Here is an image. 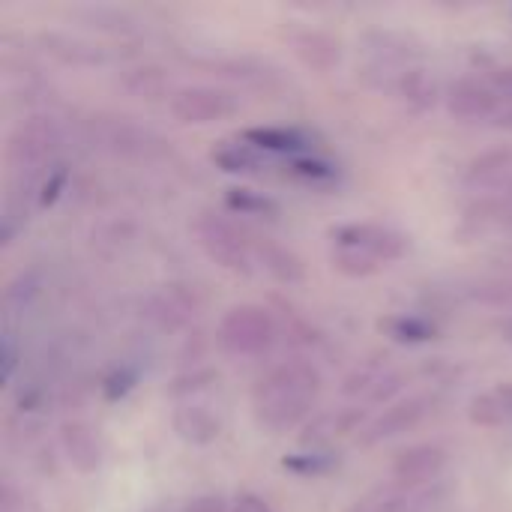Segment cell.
Returning a JSON list of instances; mask_svg holds the SVG:
<instances>
[{"instance_id":"obj_3","label":"cell","mask_w":512,"mask_h":512,"mask_svg":"<svg viewBox=\"0 0 512 512\" xmlns=\"http://www.w3.org/2000/svg\"><path fill=\"white\" fill-rule=\"evenodd\" d=\"M195 240L204 249V255L237 276L255 273V252H252V234L240 228L228 213L219 210H201L192 222Z\"/></svg>"},{"instance_id":"obj_32","label":"cell","mask_w":512,"mask_h":512,"mask_svg":"<svg viewBox=\"0 0 512 512\" xmlns=\"http://www.w3.org/2000/svg\"><path fill=\"white\" fill-rule=\"evenodd\" d=\"M330 264H333L336 273H342L348 279H369V276H375L381 270V264L372 261L369 255H360L354 249H339V246H333Z\"/></svg>"},{"instance_id":"obj_4","label":"cell","mask_w":512,"mask_h":512,"mask_svg":"<svg viewBox=\"0 0 512 512\" xmlns=\"http://www.w3.org/2000/svg\"><path fill=\"white\" fill-rule=\"evenodd\" d=\"M63 144V126L57 117L51 114H33L27 120H21L9 138H6V165L15 171V174H24V177H39L57 165L54 162V153L60 150Z\"/></svg>"},{"instance_id":"obj_36","label":"cell","mask_w":512,"mask_h":512,"mask_svg":"<svg viewBox=\"0 0 512 512\" xmlns=\"http://www.w3.org/2000/svg\"><path fill=\"white\" fill-rule=\"evenodd\" d=\"M66 183H69L66 165H51V168L42 174V180H39V192H36L39 207H51V204L60 198V192L66 189Z\"/></svg>"},{"instance_id":"obj_6","label":"cell","mask_w":512,"mask_h":512,"mask_svg":"<svg viewBox=\"0 0 512 512\" xmlns=\"http://www.w3.org/2000/svg\"><path fill=\"white\" fill-rule=\"evenodd\" d=\"M168 108L174 120L186 126H210V123L231 120L240 111V96L216 84H186L174 90Z\"/></svg>"},{"instance_id":"obj_41","label":"cell","mask_w":512,"mask_h":512,"mask_svg":"<svg viewBox=\"0 0 512 512\" xmlns=\"http://www.w3.org/2000/svg\"><path fill=\"white\" fill-rule=\"evenodd\" d=\"M183 512H231V507L222 495H198L183 507Z\"/></svg>"},{"instance_id":"obj_42","label":"cell","mask_w":512,"mask_h":512,"mask_svg":"<svg viewBox=\"0 0 512 512\" xmlns=\"http://www.w3.org/2000/svg\"><path fill=\"white\" fill-rule=\"evenodd\" d=\"M15 369H18V348L12 336H3V384H12Z\"/></svg>"},{"instance_id":"obj_18","label":"cell","mask_w":512,"mask_h":512,"mask_svg":"<svg viewBox=\"0 0 512 512\" xmlns=\"http://www.w3.org/2000/svg\"><path fill=\"white\" fill-rule=\"evenodd\" d=\"M291 51L312 72H333L345 57L342 39L327 33V30H297V33H291Z\"/></svg>"},{"instance_id":"obj_7","label":"cell","mask_w":512,"mask_h":512,"mask_svg":"<svg viewBox=\"0 0 512 512\" xmlns=\"http://www.w3.org/2000/svg\"><path fill=\"white\" fill-rule=\"evenodd\" d=\"M330 237H333V246L369 255L381 267L402 261L408 255V237L399 234L396 228H387L378 222H348V225L333 228Z\"/></svg>"},{"instance_id":"obj_19","label":"cell","mask_w":512,"mask_h":512,"mask_svg":"<svg viewBox=\"0 0 512 512\" xmlns=\"http://www.w3.org/2000/svg\"><path fill=\"white\" fill-rule=\"evenodd\" d=\"M69 18H75L81 27L96 30V33H108V36H138L144 30L141 18L132 15L129 9L120 6H108V3H84V6H72Z\"/></svg>"},{"instance_id":"obj_2","label":"cell","mask_w":512,"mask_h":512,"mask_svg":"<svg viewBox=\"0 0 512 512\" xmlns=\"http://www.w3.org/2000/svg\"><path fill=\"white\" fill-rule=\"evenodd\" d=\"M84 138L99 153L126 162H162L171 156V141L156 129L114 111H96L84 120Z\"/></svg>"},{"instance_id":"obj_17","label":"cell","mask_w":512,"mask_h":512,"mask_svg":"<svg viewBox=\"0 0 512 512\" xmlns=\"http://www.w3.org/2000/svg\"><path fill=\"white\" fill-rule=\"evenodd\" d=\"M60 450L78 474H96L102 468L99 435L84 420H66L60 426Z\"/></svg>"},{"instance_id":"obj_21","label":"cell","mask_w":512,"mask_h":512,"mask_svg":"<svg viewBox=\"0 0 512 512\" xmlns=\"http://www.w3.org/2000/svg\"><path fill=\"white\" fill-rule=\"evenodd\" d=\"M363 51L372 57V66L381 69H408L417 57L414 39L396 30H369L363 33Z\"/></svg>"},{"instance_id":"obj_30","label":"cell","mask_w":512,"mask_h":512,"mask_svg":"<svg viewBox=\"0 0 512 512\" xmlns=\"http://www.w3.org/2000/svg\"><path fill=\"white\" fill-rule=\"evenodd\" d=\"M225 204H228V210H234L240 216H276L279 213V204L273 198L252 192V189H228Z\"/></svg>"},{"instance_id":"obj_39","label":"cell","mask_w":512,"mask_h":512,"mask_svg":"<svg viewBox=\"0 0 512 512\" xmlns=\"http://www.w3.org/2000/svg\"><path fill=\"white\" fill-rule=\"evenodd\" d=\"M486 84L492 87V93L504 102H512V63H498L486 72Z\"/></svg>"},{"instance_id":"obj_28","label":"cell","mask_w":512,"mask_h":512,"mask_svg":"<svg viewBox=\"0 0 512 512\" xmlns=\"http://www.w3.org/2000/svg\"><path fill=\"white\" fill-rule=\"evenodd\" d=\"M408 501H411V489L399 483H387L360 495L345 512H408Z\"/></svg>"},{"instance_id":"obj_16","label":"cell","mask_w":512,"mask_h":512,"mask_svg":"<svg viewBox=\"0 0 512 512\" xmlns=\"http://www.w3.org/2000/svg\"><path fill=\"white\" fill-rule=\"evenodd\" d=\"M252 252H255V264H261L264 273L273 282H279L285 288L306 282V264L294 249H288V246H282V243H276L270 237H255L252 234Z\"/></svg>"},{"instance_id":"obj_27","label":"cell","mask_w":512,"mask_h":512,"mask_svg":"<svg viewBox=\"0 0 512 512\" xmlns=\"http://www.w3.org/2000/svg\"><path fill=\"white\" fill-rule=\"evenodd\" d=\"M378 327L381 333H387L393 342H402V345H423L438 336V327L420 315H390Z\"/></svg>"},{"instance_id":"obj_38","label":"cell","mask_w":512,"mask_h":512,"mask_svg":"<svg viewBox=\"0 0 512 512\" xmlns=\"http://www.w3.org/2000/svg\"><path fill=\"white\" fill-rule=\"evenodd\" d=\"M444 501H447V489L441 483H432V486H423V489H411L408 512H438Z\"/></svg>"},{"instance_id":"obj_14","label":"cell","mask_w":512,"mask_h":512,"mask_svg":"<svg viewBox=\"0 0 512 512\" xmlns=\"http://www.w3.org/2000/svg\"><path fill=\"white\" fill-rule=\"evenodd\" d=\"M462 183L471 192H495L501 195L504 189L512 195V150L510 147H498V150H486L480 156H474L462 174Z\"/></svg>"},{"instance_id":"obj_12","label":"cell","mask_w":512,"mask_h":512,"mask_svg":"<svg viewBox=\"0 0 512 512\" xmlns=\"http://www.w3.org/2000/svg\"><path fill=\"white\" fill-rule=\"evenodd\" d=\"M141 312L156 330L177 333V330L192 324V318L198 312V303H195V294H189L183 285H162L159 291H153L144 300Z\"/></svg>"},{"instance_id":"obj_45","label":"cell","mask_w":512,"mask_h":512,"mask_svg":"<svg viewBox=\"0 0 512 512\" xmlns=\"http://www.w3.org/2000/svg\"><path fill=\"white\" fill-rule=\"evenodd\" d=\"M492 330H495V336H498L504 345H510L512 348V315H498V318L492 321Z\"/></svg>"},{"instance_id":"obj_40","label":"cell","mask_w":512,"mask_h":512,"mask_svg":"<svg viewBox=\"0 0 512 512\" xmlns=\"http://www.w3.org/2000/svg\"><path fill=\"white\" fill-rule=\"evenodd\" d=\"M135 387V372H129V369H117V372H111L105 381H102V393H105V399H123L129 390Z\"/></svg>"},{"instance_id":"obj_34","label":"cell","mask_w":512,"mask_h":512,"mask_svg":"<svg viewBox=\"0 0 512 512\" xmlns=\"http://www.w3.org/2000/svg\"><path fill=\"white\" fill-rule=\"evenodd\" d=\"M339 459L333 453H321V450H309V453H300V456H288L282 465L294 474H303V477H318V474H327Z\"/></svg>"},{"instance_id":"obj_11","label":"cell","mask_w":512,"mask_h":512,"mask_svg":"<svg viewBox=\"0 0 512 512\" xmlns=\"http://www.w3.org/2000/svg\"><path fill=\"white\" fill-rule=\"evenodd\" d=\"M36 45L51 60L63 63V66H75V69H96V66H105L111 60L105 45L84 39V36H75V33H63V30L36 33Z\"/></svg>"},{"instance_id":"obj_15","label":"cell","mask_w":512,"mask_h":512,"mask_svg":"<svg viewBox=\"0 0 512 512\" xmlns=\"http://www.w3.org/2000/svg\"><path fill=\"white\" fill-rule=\"evenodd\" d=\"M387 93H393L414 114H426V111H432L444 99L441 81L429 69H423V66H408V69L396 72V78L390 81Z\"/></svg>"},{"instance_id":"obj_37","label":"cell","mask_w":512,"mask_h":512,"mask_svg":"<svg viewBox=\"0 0 512 512\" xmlns=\"http://www.w3.org/2000/svg\"><path fill=\"white\" fill-rule=\"evenodd\" d=\"M405 384H408V372H399V369H390L378 384H375V390L366 396V402H372V405H381V402H399L396 396L405 390Z\"/></svg>"},{"instance_id":"obj_5","label":"cell","mask_w":512,"mask_h":512,"mask_svg":"<svg viewBox=\"0 0 512 512\" xmlns=\"http://www.w3.org/2000/svg\"><path fill=\"white\" fill-rule=\"evenodd\" d=\"M279 339V321L258 303L231 306L216 330V342L228 357H261Z\"/></svg>"},{"instance_id":"obj_31","label":"cell","mask_w":512,"mask_h":512,"mask_svg":"<svg viewBox=\"0 0 512 512\" xmlns=\"http://www.w3.org/2000/svg\"><path fill=\"white\" fill-rule=\"evenodd\" d=\"M39 291H42L39 273H33V270L18 273V276L6 285V291H3V306H6V312H24V309L39 297Z\"/></svg>"},{"instance_id":"obj_46","label":"cell","mask_w":512,"mask_h":512,"mask_svg":"<svg viewBox=\"0 0 512 512\" xmlns=\"http://www.w3.org/2000/svg\"><path fill=\"white\" fill-rule=\"evenodd\" d=\"M495 126H498V129H507V132H512V108H504V111L495 117Z\"/></svg>"},{"instance_id":"obj_20","label":"cell","mask_w":512,"mask_h":512,"mask_svg":"<svg viewBox=\"0 0 512 512\" xmlns=\"http://www.w3.org/2000/svg\"><path fill=\"white\" fill-rule=\"evenodd\" d=\"M171 426H174L177 438L192 447H210L222 435V420L207 405H198V402L177 405L171 414Z\"/></svg>"},{"instance_id":"obj_44","label":"cell","mask_w":512,"mask_h":512,"mask_svg":"<svg viewBox=\"0 0 512 512\" xmlns=\"http://www.w3.org/2000/svg\"><path fill=\"white\" fill-rule=\"evenodd\" d=\"M0 512H24V504L12 486H3V492H0Z\"/></svg>"},{"instance_id":"obj_10","label":"cell","mask_w":512,"mask_h":512,"mask_svg":"<svg viewBox=\"0 0 512 512\" xmlns=\"http://www.w3.org/2000/svg\"><path fill=\"white\" fill-rule=\"evenodd\" d=\"M447 468V450L438 444H414L396 453L393 459V483L405 489H423L441 480Z\"/></svg>"},{"instance_id":"obj_1","label":"cell","mask_w":512,"mask_h":512,"mask_svg":"<svg viewBox=\"0 0 512 512\" xmlns=\"http://www.w3.org/2000/svg\"><path fill=\"white\" fill-rule=\"evenodd\" d=\"M321 384V372L309 360L294 357L273 366L252 390L255 420L273 435L306 426L321 396Z\"/></svg>"},{"instance_id":"obj_13","label":"cell","mask_w":512,"mask_h":512,"mask_svg":"<svg viewBox=\"0 0 512 512\" xmlns=\"http://www.w3.org/2000/svg\"><path fill=\"white\" fill-rule=\"evenodd\" d=\"M363 423H366V408L360 405H351V408H330V411H321L315 414L303 432H300V444L306 450H324L330 447L333 441L351 435V432H363Z\"/></svg>"},{"instance_id":"obj_9","label":"cell","mask_w":512,"mask_h":512,"mask_svg":"<svg viewBox=\"0 0 512 512\" xmlns=\"http://www.w3.org/2000/svg\"><path fill=\"white\" fill-rule=\"evenodd\" d=\"M444 105L456 120L465 123H480V120H492L504 111L501 99L492 93V87L486 81L477 78H459L444 90Z\"/></svg>"},{"instance_id":"obj_23","label":"cell","mask_w":512,"mask_h":512,"mask_svg":"<svg viewBox=\"0 0 512 512\" xmlns=\"http://www.w3.org/2000/svg\"><path fill=\"white\" fill-rule=\"evenodd\" d=\"M120 87L144 102H156V99H171V78L162 66L156 63H141V66H129L120 72Z\"/></svg>"},{"instance_id":"obj_43","label":"cell","mask_w":512,"mask_h":512,"mask_svg":"<svg viewBox=\"0 0 512 512\" xmlns=\"http://www.w3.org/2000/svg\"><path fill=\"white\" fill-rule=\"evenodd\" d=\"M231 512H273V507H270L261 495L246 492V495H240V498L231 504Z\"/></svg>"},{"instance_id":"obj_29","label":"cell","mask_w":512,"mask_h":512,"mask_svg":"<svg viewBox=\"0 0 512 512\" xmlns=\"http://www.w3.org/2000/svg\"><path fill=\"white\" fill-rule=\"evenodd\" d=\"M465 216L477 228H512V195H486L474 201Z\"/></svg>"},{"instance_id":"obj_22","label":"cell","mask_w":512,"mask_h":512,"mask_svg":"<svg viewBox=\"0 0 512 512\" xmlns=\"http://www.w3.org/2000/svg\"><path fill=\"white\" fill-rule=\"evenodd\" d=\"M468 417H471L474 426H483V429L512 426V381L474 396L471 408H468Z\"/></svg>"},{"instance_id":"obj_35","label":"cell","mask_w":512,"mask_h":512,"mask_svg":"<svg viewBox=\"0 0 512 512\" xmlns=\"http://www.w3.org/2000/svg\"><path fill=\"white\" fill-rule=\"evenodd\" d=\"M291 171L306 183H330V180H336V168L330 162H324V159H315V156L291 159Z\"/></svg>"},{"instance_id":"obj_8","label":"cell","mask_w":512,"mask_h":512,"mask_svg":"<svg viewBox=\"0 0 512 512\" xmlns=\"http://www.w3.org/2000/svg\"><path fill=\"white\" fill-rule=\"evenodd\" d=\"M432 396H405L399 402H393L384 414H378L375 420H369L363 426V432L357 435L360 447H378L390 438H399L405 432H414L429 414H432Z\"/></svg>"},{"instance_id":"obj_24","label":"cell","mask_w":512,"mask_h":512,"mask_svg":"<svg viewBox=\"0 0 512 512\" xmlns=\"http://www.w3.org/2000/svg\"><path fill=\"white\" fill-rule=\"evenodd\" d=\"M243 141L252 144L261 153H288V156H303L312 141L300 129H285V126H255L243 132Z\"/></svg>"},{"instance_id":"obj_25","label":"cell","mask_w":512,"mask_h":512,"mask_svg":"<svg viewBox=\"0 0 512 512\" xmlns=\"http://www.w3.org/2000/svg\"><path fill=\"white\" fill-rule=\"evenodd\" d=\"M213 165L222 168L225 174H243V177H252V174H261L267 168V159L261 150H255L252 144H246L243 138L240 141H219L210 153Z\"/></svg>"},{"instance_id":"obj_33","label":"cell","mask_w":512,"mask_h":512,"mask_svg":"<svg viewBox=\"0 0 512 512\" xmlns=\"http://www.w3.org/2000/svg\"><path fill=\"white\" fill-rule=\"evenodd\" d=\"M216 381H219V372H216V369H192V372H183V375H177V378L171 381L168 396L183 399V402H192L195 393L210 390Z\"/></svg>"},{"instance_id":"obj_26","label":"cell","mask_w":512,"mask_h":512,"mask_svg":"<svg viewBox=\"0 0 512 512\" xmlns=\"http://www.w3.org/2000/svg\"><path fill=\"white\" fill-rule=\"evenodd\" d=\"M213 72H219L222 78L240 81V84H252V87H267L270 81H276V72L255 57H225V60H213L210 63Z\"/></svg>"}]
</instances>
